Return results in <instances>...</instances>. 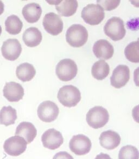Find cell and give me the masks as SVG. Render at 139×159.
<instances>
[{
    "label": "cell",
    "instance_id": "12",
    "mask_svg": "<svg viewBox=\"0 0 139 159\" xmlns=\"http://www.w3.org/2000/svg\"><path fill=\"white\" fill-rule=\"evenodd\" d=\"M130 80V70L128 66L120 65L116 67L110 77L111 85L116 89L125 86Z\"/></svg>",
    "mask_w": 139,
    "mask_h": 159
},
{
    "label": "cell",
    "instance_id": "5",
    "mask_svg": "<svg viewBox=\"0 0 139 159\" xmlns=\"http://www.w3.org/2000/svg\"><path fill=\"white\" fill-rule=\"evenodd\" d=\"M56 75L63 82L70 81L77 75L78 67L76 62L70 59L60 60L56 66Z\"/></svg>",
    "mask_w": 139,
    "mask_h": 159
},
{
    "label": "cell",
    "instance_id": "27",
    "mask_svg": "<svg viewBox=\"0 0 139 159\" xmlns=\"http://www.w3.org/2000/svg\"><path fill=\"white\" fill-rule=\"evenodd\" d=\"M97 4L101 8L103 9V10H105L107 11H111L116 8L120 3V1H97Z\"/></svg>",
    "mask_w": 139,
    "mask_h": 159
},
{
    "label": "cell",
    "instance_id": "4",
    "mask_svg": "<svg viewBox=\"0 0 139 159\" xmlns=\"http://www.w3.org/2000/svg\"><path fill=\"white\" fill-rule=\"evenodd\" d=\"M104 32L106 35L115 41L122 40L126 33L123 21L115 16L108 20L104 27Z\"/></svg>",
    "mask_w": 139,
    "mask_h": 159
},
{
    "label": "cell",
    "instance_id": "6",
    "mask_svg": "<svg viewBox=\"0 0 139 159\" xmlns=\"http://www.w3.org/2000/svg\"><path fill=\"white\" fill-rule=\"evenodd\" d=\"M81 16L86 24L98 25L104 19V11L98 4H89L83 9Z\"/></svg>",
    "mask_w": 139,
    "mask_h": 159
},
{
    "label": "cell",
    "instance_id": "29",
    "mask_svg": "<svg viewBox=\"0 0 139 159\" xmlns=\"http://www.w3.org/2000/svg\"><path fill=\"white\" fill-rule=\"evenodd\" d=\"M95 159H112L111 157L107 154H104V153H101L97 155Z\"/></svg>",
    "mask_w": 139,
    "mask_h": 159
},
{
    "label": "cell",
    "instance_id": "7",
    "mask_svg": "<svg viewBox=\"0 0 139 159\" xmlns=\"http://www.w3.org/2000/svg\"><path fill=\"white\" fill-rule=\"evenodd\" d=\"M91 147L92 143L90 139L82 134L73 136L69 142L71 151L79 156L89 153Z\"/></svg>",
    "mask_w": 139,
    "mask_h": 159
},
{
    "label": "cell",
    "instance_id": "15",
    "mask_svg": "<svg viewBox=\"0 0 139 159\" xmlns=\"http://www.w3.org/2000/svg\"><path fill=\"white\" fill-rule=\"evenodd\" d=\"M95 56L100 59L109 60L114 53L113 46L107 40L101 39L97 41L93 46Z\"/></svg>",
    "mask_w": 139,
    "mask_h": 159
},
{
    "label": "cell",
    "instance_id": "1",
    "mask_svg": "<svg viewBox=\"0 0 139 159\" xmlns=\"http://www.w3.org/2000/svg\"><path fill=\"white\" fill-rule=\"evenodd\" d=\"M88 39V30L81 25H72L67 30L66 40L72 47L81 48L86 44Z\"/></svg>",
    "mask_w": 139,
    "mask_h": 159
},
{
    "label": "cell",
    "instance_id": "24",
    "mask_svg": "<svg viewBox=\"0 0 139 159\" xmlns=\"http://www.w3.org/2000/svg\"><path fill=\"white\" fill-rule=\"evenodd\" d=\"M6 30L9 34L16 35L21 32L23 27V23L19 17L15 15H12L7 17L5 21Z\"/></svg>",
    "mask_w": 139,
    "mask_h": 159
},
{
    "label": "cell",
    "instance_id": "3",
    "mask_svg": "<svg viewBox=\"0 0 139 159\" xmlns=\"http://www.w3.org/2000/svg\"><path fill=\"white\" fill-rule=\"evenodd\" d=\"M86 120L89 126L94 129H99L104 127L108 122L109 112L102 107H95L89 110Z\"/></svg>",
    "mask_w": 139,
    "mask_h": 159
},
{
    "label": "cell",
    "instance_id": "8",
    "mask_svg": "<svg viewBox=\"0 0 139 159\" xmlns=\"http://www.w3.org/2000/svg\"><path fill=\"white\" fill-rule=\"evenodd\" d=\"M27 144V143L24 138L15 135L6 140L3 149L4 152L9 155L17 157L25 152Z\"/></svg>",
    "mask_w": 139,
    "mask_h": 159
},
{
    "label": "cell",
    "instance_id": "14",
    "mask_svg": "<svg viewBox=\"0 0 139 159\" xmlns=\"http://www.w3.org/2000/svg\"><path fill=\"white\" fill-rule=\"evenodd\" d=\"M3 92L4 97L11 102H17L24 96V88L21 84L14 82L6 83Z\"/></svg>",
    "mask_w": 139,
    "mask_h": 159
},
{
    "label": "cell",
    "instance_id": "17",
    "mask_svg": "<svg viewBox=\"0 0 139 159\" xmlns=\"http://www.w3.org/2000/svg\"><path fill=\"white\" fill-rule=\"evenodd\" d=\"M15 134L16 136H19L24 138L27 144H29L33 142L36 138L37 130L32 123L22 122L17 126Z\"/></svg>",
    "mask_w": 139,
    "mask_h": 159
},
{
    "label": "cell",
    "instance_id": "20",
    "mask_svg": "<svg viewBox=\"0 0 139 159\" xmlns=\"http://www.w3.org/2000/svg\"><path fill=\"white\" fill-rule=\"evenodd\" d=\"M56 6L58 14L62 16L70 17L74 15L78 8V2L76 0L59 1Z\"/></svg>",
    "mask_w": 139,
    "mask_h": 159
},
{
    "label": "cell",
    "instance_id": "25",
    "mask_svg": "<svg viewBox=\"0 0 139 159\" xmlns=\"http://www.w3.org/2000/svg\"><path fill=\"white\" fill-rule=\"evenodd\" d=\"M127 59L134 63L139 62V41H133L127 46L124 50Z\"/></svg>",
    "mask_w": 139,
    "mask_h": 159
},
{
    "label": "cell",
    "instance_id": "11",
    "mask_svg": "<svg viewBox=\"0 0 139 159\" xmlns=\"http://www.w3.org/2000/svg\"><path fill=\"white\" fill-rule=\"evenodd\" d=\"M43 146L50 150L59 148L63 143L64 139L60 131L54 129H49L44 132L41 136Z\"/></svg>",
    "mask_w": 139,
    "mask_h": 159
},
{
    "label": "cell",
    "instance_id": "9",
    "mask_svg": "<svg viewBox=\"0 0 139 159\" xmlns=\"http://www.w3.org/2000/svg\"><path fill=\"white\" fill-rule=\"evenodd\" d=\"M37 113L39 118L43 122H52L58 117L59 109L53 102L46 101L39 105Z\"/></svg>",
    "mask_w": 139,
    "mask_h": 159
},
{
    "label": "cell",
    "instance_id": "10",
    "mask_svg": "<svg viewBox=\"0 0 139 159\" xmlns=\"http://www.w3.org/2000/svg\"><path fill=\"white\" fill-rule=\"evenodd\" d=\"M43 25L45 30L52 35L56 36L62 32L63 22L56 13H47L43 19Z\"/></svg>",
    "mask_w": 139,
    "mask_h": 159
},
{
    "label": "cell",
    "instance_id": "13",
    "mask_svg": "<svg viewBox=\"0 0 139 159\" xmlns=\"http://www.w3.org/2000/svg\"><path fill=\"white\" fill-rule=\"evenodd\" d=\"M1 52L2 56L6 59L14 61L16 60L21 54V45L17 39H8L3 43Z\"/></svg>",
    "mask_w": 139,
    "mask_h": 159
},
{
    "label": "cell",
    "instance_id": "31",
    "mask_svg": "<svg viewBox=\"0 0 139 159\" xmlns=\"http://www.w3.org/2000/svg\"><path fill=\"white\" fill-rule=\"evenodd\" d=\"M2 27H1V26L0 25V35L1 34V33H2Z\"/></svg>",
    "mask_w": 139,
    "mask_h": 159
},
{
    "label": "cell",
    "instance_id": "30",
    "mask_svg": "<svg viewBox=\"0 0 139 159\" xmlns=\"http://www.w3.org/2000/svg\"><path fill=\"white\" fill-rule=\"evenodd\" d=\"M4 6L3 3L0 1V15L3 14L4 11Z\"/></svg>",
    "mask_w": 139,
    "mask_h": 159
},
{
    "label": "cell",
    "instance_id": "2",
    "mask_svg": "<svg viewBox=\"0 0 139 159\" xmlns=\"http://www.w3.org/2000/svg\"><path fill=\"white\" fill-rule=\"evenodd\" d=\"M58 99L65 107H74L81 99V93L79 89L73 85H65L59 89Z\"/></svg>",
    "mask_w": 139,
    "mask_h": 159
},
{
    "label": "cell",
    "instance_id": "28",
    "mask_svg": "<svg viewBox=\"0 0 139 159\" xmlns=\"http://www.w3.org/2000/svg\"><path fill=\"white\" fill-rule=\"evenodd\" d=\"M53 159H74L71 155L67 152H60L56 154Z\"/></svg>",
    "mask_w": 139,
    "mask_h": 159
},
{
    "label": "cell",
    "instance_id": "21",
    "mask_svg": "<svg viewBox=\"0 0 139 159\" xmlns=\"http://www.w3.org/2000/svg\"><path fill=\"white\" fill-rule=\"evenodd\" d=\"M36 74V70L33 65L27 62H24L16 68V75L22 82H29L32 80Z\"/></svg>",
    "mask_w": 139,
    "mask_h": 159
},
{
    "label": "cell",
    "instance_id": "18",
    "mask_svg": "<svg viewBox=\"0 0 139 159\" xmlns=\"http://www.w3.org/2000/svg\"><path fill=\"white\" fill-rule=\"evenodd\" d=\"M22 13L25 19L28 23L34 24L40 19L42 14V9L38 3H30L25 6Z\"/></svg>",
    "mask_w": 139,
    "mask_h": 159
},
{
    "label": "cell",
    "instance_id": "19",
    "mask_svg": "<svg viewBox=\"0 0 139 159\" xmlns=\"http://www.w3.org/2000/svg\"><path fill=\"white\" fill-rule=\"evenodd\" d=\"M22 39L27 46L34 48L41 43L43 39V35L39 30L32 27L28 28L24 32Z\"/></svg>",
    "mask_w": 139,
    "mask_h": 159
},
{
    "label": "cell",
    "instance_id": "26",
    "mask_svg": "<svg viewBox=\"0 0 139 159\" xmlns=\"http://www.w3.org/2000/svg\"><path fill=\"white\" fill-rule=\"evenodd\" d=\"M118 159H139L138 149L131 145L123 147L119 152Z\"/></svg>",
    "mask_w": 139,
    "mask_h": 159
},
{
    "label": "cell",
    "instance_id": "16",
    "mask_svg": "<svg viewBox=\"0 0 139 159\" xmlns=\"http://www.w3.org/2000/svg\"><path fill=\"white\" fill-rule=\"evenodd\" d=\"M99 140L101 146L108 150H113L120 145L121 139L118 133L109 130L101 134Z\"/></svg>",
    "mask_w": 139,
    "mask_h": 159
},
{
    "label": "cell",
    "instance_id": "22",
    "mask_svg": "<svg viewBox=\"0 0 139 159\" xmlns=\"http://www.w3.org/2000/svg\"><path fill=\"white\" fill-rule=\"evenodd\" d=\"M110 67L104 60H100L93 65L91 73L94 78L99 80H104L109 75Z\"/></svg>",
    "mask_w": 139,
    "mask_h": 159
},
{
    "label": "cell",
    "instance_id": "23",
    "mask_svg": "<svg viewBox=\"0 0 139 159\" xmlns=\"http://www.w3.org/2000/svg\"><path fill=\"white\" fill-rule=\"evenodd\" d=\"M17 119L16 110L11 106L3 107L0 111V124L9 126L14 125Z\"/></svg>",
    "mask_w": 139,
    "mask_h": 159
}]
</instances>
